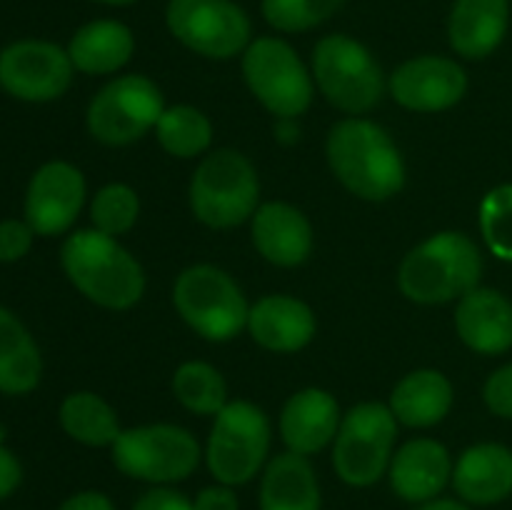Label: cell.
Segmentation results:
<instances>
[{
  "instance_id": "cb8c5ba5",
  "label": "cell",
  "mask_w": 512,
  "mask_h": 510,
  "mask_svg": "<svg viewBox=\"0 0 512 510\" xmlns=\"http://www.w3.org/2000/svg\"><path fill=\"white\" fill-rule=\"evenodd\" d=\"M453 385L438 370H415L395 385L390 405L395 420L408 428H430L448 415Z\"/></svg>"
},
{
  "instance_id": "e575fe53",
  "label": "cell",
  "mask_w": 512,
  "mask_h": 510,
  "mask_svg": "<svg viewBox=\"0 0 512 510\" xmlns=\"http://www.w3.org/2000/svg\"><path fill=\"white\" fill-rule=\"evenodd\" d=\"M133 510H195L183 493L170 488H153L135 500Z\"/></svg>"
},
{
  "instance_id": "74e56055",
  "label": "cell",
  "mask_w": 512,
  "mask_h": 510,
  "mask_svg": "<svg viewBox=\"0 0 512 510\" xmlns=\"http://www.w3.org/2000/svg\"><path fill=\"white\" fill-rule=\"evenodd\" d=\"M58 510H115L110 503L108 495L95 493V490H85V493L73 495V498L65 500Z\"/></svg>"
},
{
  "instance_id": "ffe728a7",
  "label": "cell",
  "mask_w": 512,
  "mask_h": 510,
  "mask_svg": "<svg viewBox=\"0 0 512 510\" xmlns=\"http://www.w3.org/2000/svg\"><path fill=\"white\" fill-rule=\"evenodd\" d=\"M248 330L253 340L275 353H295L315 335V315L303 300L290 295H268L248 313Z\"/></svg>"
},
{
  "instance_id": "1f68e13d",
  "label": "cell",
  "mask_w": 512,
  "mask_h": 510,
  "mask_svg": "<svg viewBox=\"0 0 512 510\" xmlns=\"http://www.w3.org/2000/svg\"><path fill=\"white\" fill-rule=\"evenodd\" d=\"M480 230L498 258L512 263V185H498L480 203Z\"/></svg>"
},
{
  "instance_id": "4316f807",
  "label": "cell",
  "mask_w": 512,
  "mask_h": 510,
  "mask_svg": "<svg viewBox=\"0 0 512 510\" xmlns=\"http://www.w3.org/2000/svg\"><path fill=\"white\" fill-rule=\"evenodd\" d=\"M60 425L73 440L93 448L113 445L123 433L118 415L95 393H73L60 405Z\"/></svg>"
},
{
  "instance_id": "6da1fadb",
  "label": "cell",
  "mask_w": 512,
  "mask_h": 510,
  "mask_svg": "<svg viewBox=\"0 0 512 510\" xmlns=\"http://www.w3.org/2000/svg\"><path fill=\"white\" fill-rule=\"evenodd\" d=\"M328 163L335 178L365 200L393 198L405 183V165L393 138L363 118L333 125L328 135Z\"/></svg>"
},
{
  "instance_id": "f1b7e54d",
  "label": "cell",
  "mask_w": 512,
  "mask_h": 510,
  "mask_svg": "<svg viewBox=\"0 0 512 510\" xmlns=\"http://www.w3.org/2000/svg\"><path fill=\"white\" fill-rule=\"evenodd\" d=\"M173 393L180 405L198 415H218L225 408V380L213 365L190 360L183 363L173 375Z\"/></svg>"
},
{
  "instance_id": "d6986e66",
  "label": "cell",
  "mask_w": 512,
  "mask_h": 510,
  "mask_svg": "<svg viewBox=\"0 0 512 510\" xmlns=\"http://www.w3.org/2000/svg\"><path fill=\"white\" fill-rule=\"evenodd\" d=\"M253 243L265 260L293 268L313 250V228L293 205L265 203L253 213Z\"/></svg>"
},
{
  "instance_id": "9c48e42d",
  "label": "cell",
  "mask_w": 512,
  "mask_h": 510,
  "mask_svg": "<svg viewBox=\"0 0 512 510\" xmlns=\"http://www.w3.org/2000/svg\"><path fill=\"white\" fill-rule=\"evenodd\" d=\"M198 460V440L178 425H140L123 430L113 443V463L118 470L150 483L188 478L198 468Z\"/></svg>"
},
{
  "instance_id": "7402d4cb",
  "label": "cell",
  "mask_w": 512,
  "mask_h": 510,
  "mask_svg": "<svg viewBox=\"0 0 512 510\" xmlns=\"http://www.w3.org/2000/svg\"><path fill=\"white\" fill-rule=\"evenodd\" d=\"M508 15V0H455L448 23L450 45L463 58H485L503 43Z\"/></svg>"
},
{
  "instance_id": "603a6c76",
  "label": "cell",
  "mask_w": 512,
  "mask_h": 510,
  "mask_svg": "<svg viewBox=\"0 0 512 510\" xmlns=\"http://www.w3.org/2000/svg\"><path fill=\"white\" fill-rule=\"evenodd\" d=\"M260 510H320L313 465L300 453L275 455L260 485Z\"/></svg>"
},
{
  "instance_id": "ba28073f",
  "label": "cell",
  "mask_w": 512,
  "mask_h": 510,
  "mask_svg": "<svg viewBox=\"0 0 512 510\" xmlns=\"http://www.w3.org/2000/svg\"><path fill=\"white\" fill-rule=\"evenodd\" d=\"M268 448V415L248 400H233L215 415L208 440V468L223 485H243L258 475Z\"/></svg>"
},
{
  "instance_id": "e0dca14e",
  "label": "cell",
  "mask_w": 512,
  "mask_h": 510,
  "mask_svg": "<svg viewBox=\"0 0 512 510\" xmlns=\"http://www.w3.org/2000/svg\"><path fill=\"white\" fill-rule=\"evenodd\" d=\"M453 475L450 453L443 443L418 438L405 443L390 460V485L410 503H428Z\"/></svg>"
},
{
  "instance_id": "8992f818",
  "label": "cell",
  "mask_w": 512,
  "mask_h": 510,
  "mask_svg": "<svg viewBox=\"0 0 512 510\" xmlns=\"http://www.w3.org/2000/svg\"><path fill=\"white\" fill-rule=\"evenodd\" d=\"M313 75L325 98L345 113H368L383 98L378 60L348 35H328L315 45Z\"/></svg>"
},
{
  "instance_id": "f35d334b",
  "label": "cell",
  "mask_w": 512,
  "mask_h": 510,
  "mask_svg": "<svg viewBox=\"0 0 512 510\" xmlns=\"http://www.w3.org/2000/svg\"><path fill=\"white\" fill-rule=\"evenodd\" d=\"M418 510H468V508L460 505L458 500H428V503Z\"/></svg>"
},
{
  "instance_id": "4fadbf2b",
  "label": "cell",
  "mask_w": 512,
  "mask_h": 510,
  "mask_svg": "<svg viewBox=\"0 0 512 510\" xmlns=\"http://www.w3.org/2000/svg\"><path fill=\"white\" fill-rule=\"evenodd\" d=\"M73 80V60L60 45L18 40L0 53V88L18 100L48 103Z\"/></svg>"
},
{
  "instance_id": "d6a6232c",
  "label": "cell",
  "mask_w": 512,
  "mask_h": 510,
  "mask_svg": "<svg viewBox=\"0 0 512 510\" xmlns=\"http://www.w3.org/2000/svg\"><path fill=\"white\" fill-rule=\"evenodd\" d=\"M35 230L25 220H3L0 223V263H15L33 245Z\"/></svg>"
},
{
  "instance_id": "2e32d148",
  "label": "cell",
  "mask_w": 512,
  "mask_h": 510,
  "mask_svg": "<svg viewBox=\"0 0 512 510\" xmlns=\"http://www.w3.org/2000/svg\"><path fill=\"white\" fill-rule=\"evenodd\" d=\"M455 328L475 353H505L512 348V303L493 288H473L460 298Z\"/></svg>"
},
{
  "instance_id": "83f0119b",
  "label": "cell",
  "mask_w": 512,
  "mask_h": 510,
  "mask_svg": "<svg viewBox=\"0 0 512 510\" xmlns=\"http://www.w3.org/2000/svg\"><path fill=\"white\" fill-rule=\"evenodd\" d=\"M158 143L175 158H195L203 150H208L213 140V125L200 113L198 108L190 105H175V108L163 110L158 125Z\"/></svg>"
},
{
  "instance_id": "836d02e7",
  "label": "cell",
  "mask_w": 512,
  "mask_h": 510,
  "mask_svg": "<svg viewBox=\"0 0 512 510\" xmlns=\"http://www.w3.org/2000/svg\"><path fill=\"white\" fill-rule=\"evenodd\" d=\"M485 403L500 418H512V363L495 370L485 383Z\"/></svg>"
},
{
  "instance_id": "ac0fdd59",
  "label": "cell",
  "mask_w": 512,
  "mask_h": 510,
  "mask_svg": "<svg viewBox=\"0 0 512 510\" xmlns=\"http://www.w3.org/2000/svg\"><path fill=\"white\" fill-rule=\"evenodd\" d=\"M340 408L330 393L305 388L285 403L280 415V435L293 453L313 455L338 435Z\"/></svg>"
},
{
  "instance_id": "7c38bea8",
  "label": "cell",
  "mask_w": 512,
  "mask_h": 510,
  "mask_svg": "<svg viewBox=\"0 0 512 510\" xmlns=\"http://www.w3.org/2000/svg\"><path fill=\"white\" fill-rule=\"evenodd\" d=\"M168 28L205 58H233L248 45L250 20L233 0H170Z\"/></svg>"
},
{
  "instance_id": "8d00e7d4",
  "label": "cell",
  "mask_w": 512,
  "mask_h": 510,
  "mask_svg": "<svg viewBox=\"0 0 512 510\" xmlns=\"http://www.w3.org/2000/svg\"><path fill=\"white\" fill-rule=\"evenodd\" d=\"M195 510H240L238 495L230 490V485H213V488L200 490L193 500Z\"/></svg>"
},
{
  "instance_id": "5b68a950",
  "label": "cell",
  "mask_w": 512,
  "mask_h": 510,
  "mask_svg": "<svg viewBox=\"0 0 512 510\" xmlns=\"http://www.w3.org/2000/svg\"><path fill=\"white\" fill-rule=\"evenodd\" d=\"M173 303L180 318L203 338L223 343L248 325V303L238 283L215 265H193L175 280Z\"/></svg>"
},
{
  "instance_id": "44dd1931",
  "label": "cell",
  "mask_w": 512,
  "mask_h": 510,
  "mask_svg": "<svg viewBox=\"0 0 512 510\" xmlns=\"http://www.w3.org/2000/svg\"><path fill=\"white\" fill-rule=\"evenodd\" d=\"M453 485L468 503H500L512 493V450L498 443L473 445L460 455Z\"/></svg>"
},
{
  "instance_id": "f546056e",
  "label": "cell",
  "mask_w": 512,
  "mask_h": 510,
  "mask_svg": "<svg viewBox=\"0 0 512 510\" xmlns=\"http://www.w3.org/2000/svg\"><path fill=\"white\" fill-rule=\"evenodd\" d=\"M138 213V195H135L133 188L123 183L105 185L103 190H98L93 205H90V218H93L95 230L105 235L128 233L135 225V220H138Z\"/></svg>"
},
{
  "instance_id": "30bf717a",
  "label": "cell",
  "mask_w": 512,
  "mask_h": 510,
  "mask_svg": "<svg viewBox=\"0 0 512 510\" xmlns=\"http://www.w3.org/2000/svg\"><path fill=\"white\" fill-rule=\"evenodd\" d=\"M243 73L255 98L278 118H298L313 100V80L285 40L258 38L250 43Z\"/></svg>"
},
{
  "instance_id": "4dcf8cb0",
  "label": "cell",
  "mask_w": 512,
  "mask_h": 510,
  "mask_svg": "<svg viewBox=\"0 0 512 510\" xmlns=\"http://www.w3.org/2000/svg\"><path fill=\"white\" fill-rule=\"evenodd\" d=\"M343 3L345 0H263V15L273 28L300 33L328 20Z\"/></svg>"
},
{
  "instance_id": "8fae6325",
  "label": "cell",
  "mask_w": 512,
  "mask_h": 510,
  "mask_svg": "<svg viewBox=\"0 0 512 510\" xmlns=\"http://www.w3.org/2000/svg\"><path fill=\"white\" fill-rule=\"evenodd\" d=\"M163 110V95L153 80L123 75L90 100L88 130L105 145H128L155 128Z\"/></svg>"
},
{
  "instance_id": "d590c367",
  "label": "cell",
  "mask_w": 512,
  "mask_h": 510,
  "mask_svg": "<svg viewBox=\"0 0 512 510\" xmlns=\"http://www.w3.org/2000/svg\"><path fill=\"white\" fill-rule=\"evenodd\" d=\"M5 425L0 423V500H5L8 495L15 493V488L23 480V468H20V460L5 448Z\"/></svg>"
},
{
  "instance_id": "d4e9b609",
  "label": "cell",
  "mask_w": 512,
  "mask_h": 510,
  "mask_svg": "<svg viewBox=\"0 0 512 510\" xmlns=\"http://www.w3.org/2000/svg\"><path fill=\"white\" fill-rule=\"evenodd\" d=\"M135 48L133 33L118 20H93L73 35L68 55L73 68L90 75L115 73L130 60Z\"/></svg>"
},
{
  "instance_id": "3957f363",
  "label": "cell",
  "mask_w": 512,
  "mask_h": 510,
  "mask_svg": "<svg viewBox=\"0 0 512 510\" xmlns=\"http://www.w3.org/2000/svg\"><path fill=\"white\" fill-rule=\"evenodd\" d=\"M480 273L483 258L478 245L468 235L445 230L405 255L398 285L413 303L438 305L478 288Z\"/></svg>"
},
{
  "instance_id": "ab89813d",
  "label": "cell",
  "mask_w": 512,
  "mask_h": 510,
  "mask_svg": "<svg viewBox=\"0 0 512 510\" xmlns=\"http://www.w3.org/2000/svg\"><path fill=\"white\" fill-rule=\"evenodd\" d=\"M98 3H108V5H128V3H135V0H98Z\"/></svg>"
},
{
  "instance_id": "9a60e30c",
  "label": "cell",
  "mask_w": 512,
  "mask_h": 510,
  "mask_svg": "<svg viewBox=\"0 0 512 510\" xmlns=\"http://www.w3.org/2000/svg\"><path fill=\"white\" fill-rule=\"evenodd\" d=\"M468 90V75L455 60L420 55L390 75V95L403 108L418 113L453 108Z\"/></svg>"
},
{
  "instance_id": "484cf974",
  "label": "cell",
  "mask_w": 512,
  "mask_h": 510,
  "mask_svg": "<svg viewBox=\"0 0 512 510\" xmlns=\"http://www.w3.org/2000/svg\"><path fill=\"white\" fill-rule=\"evenodd\" d=\"M43 360L33 335L10 310L0 308V393L23 395L38 385Z\"/></svg>"
},
{
  "instance_id": "52a82bcc",
  "label": "cell",
  "mask_w": 512,
  "mask_h": 510,
  "mask_svg": "<svg viewBox=\"0 0 512 510\" xmlns=\"http://www.w3.org/2000/svg\"><path fill=\"white\" fill-rule=\"evenodd\" d=\"M398 420L388 405L360 403L340 420L335 435V473L355 488H365L380 480L390 465Z\"/></svg>"
},
{
  "instance_id": "277c9868",
  "label": "cell",
  "mask_w": 512,
  "mask_h": 510,
  "mask_svg": "<svg viewBox=\"0 0 512 510\" xmlns=\"http://www.w3.org/2000/svg\"><path fill=\"white\" fill-rule=\"evenodd\" d=\"M258 195V173L238 150L208 155L190 180V208L210 228H233L253 218Z\"/></svg>"
},
{
  "instance_id": "7a4b0ae2",
  "label": "cell",
  "mask_w": 512,
  "mask_h": 510,
  "mask_svg": "<svg viewBox=\"0 0 512 510\" xmlns=\"http://www.w3.org/2000/svg\"><path fill=\"white\" fill-rule=\"evenodd\" d=\"M60 263L70 283L103 308L125 310L143 298V268L113 235L78 230L63 243Z\"/></svg>"
},
{
  "instance_id": "5bb4252c",
  "label": "cell",
  "mask_w": 512,
  "mask_h": 510,
  "mask_svg": "<svg viewBox=\"0 0 512 510\" xmlns=\"http://www.w3.org/2000/svg\"><path fill=\"white\" fill-rule=\"evenodd\" d=\"M85 200V180L75 165L53 160L30 178L25 223L38 235H60L75 223Z\"/></svg>"
}]
</instances>
